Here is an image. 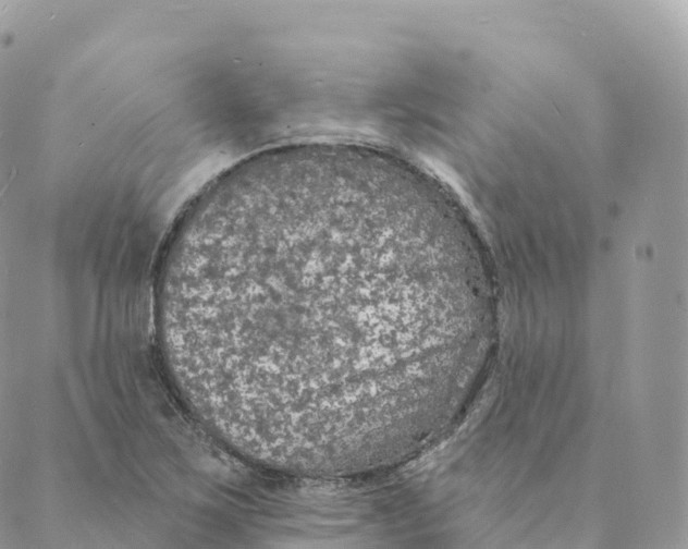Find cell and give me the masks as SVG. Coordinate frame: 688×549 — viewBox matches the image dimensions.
<instances>
[{"instance_id":"cell-1","label":"cell","mask_w":688,"mask_h":549,"mask_svg":"<svg viewBox=\"0 0 688 549\" xmlns=\"http://www.w3.org/2000/svg\"><path fill=\"white\" fill-rule=\"evenodd\" d=\"M408 258L386 230L323 213L262 216L195 245L182 277L191 349L230 432L267 451L389 413Z\"/></svg>"}]
</instances>
